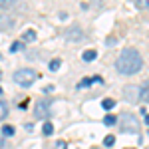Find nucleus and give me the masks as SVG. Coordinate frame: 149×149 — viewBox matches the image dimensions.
<instances>
[{
	"label": "nucleus",
	"instance_id": "nucleus-26",
	"mask_svg": "<svg viewBox=\"0 0 149 149\" xmlns=\"http://www.w3.org/2000/svg\"><path fill=\"white\" fill-rule=\"evenodd\" d=\"M4 147V139H0V149Z\"/></svg>",
	"mask_w": 149,
	"mask_h": 149
},
{
	"label": "nucleus",
	"instance_id": "nucleus-8",
	"mask_svg": "<svg viewBox=\"0 0 149 149\" xmlns=\"http://www.w3.org/2000/svg\"><path fill=\"white\" fill-rule=\"evenodd\" d=\"M95 58H97V52H95V50H86V52L81 54V60H84V62H93Z\"/></svg>",
	"mask_w": 149,
	"mask_h": 149
},
{
	"label": "nucleus",
	"instance_id": "nucleus-21",
	"mask_svg": "<svg viewBox=\"0 0 149 149\" xmlns=\"http://www.w3.org/2000/svg\"><path fill=\"white\" fill-rule=\"evenodd\" d=\"M88 86H92V80H90V78H86V80H81L80 84H78V88H88Z\"/></svg>",
	"mask_w": 149,
	"mask_h": 149
},
{
	"label": "nucleus",
	"instance_id": "nucleus-1",
	"mask_svg": "<svg viewBox=\"0 0 149 149\" xmlns=\"http://www.w3.org/2000/svg\"><path fill=\"white\" fill-rule=\"evenodd\" d=\"M143 68V58L135 48H125L115 60V70L123 76H133Z\"/></svg>",
	"mask_w": 149,
	"mask_h": 149
},
{
	"label": "nucleus",
	"instance_id": "nucleus-23",
	"mask_svg": "<svg viewBox=\"0 0 149 149\" xmlns=\"http://www.w3.org/2000/svg\"><path fill=\"white\" fill-rule=\"evenodd\" d=\"M14 4V0H0V6H10Z\"/></svg>",
	"mask_w": 149,
	"mask_h": 149
},
{
	"label": "nucleus",
	"instance_id": "nucleus-25",
	"mask_svg": "<svg viewBox=\"0 0 149 149\" xmlns=\"http://www.w3.org/2000/svg\"><path fill=\"white\" fill-rule=\"evenodd\" d=\"M145 123H147V127H149V113H145Z\"/></svg>",
	"mask_w": 149,
	"mask_h": 149
},
{
	"label": "nucleus",
	"instance_id": "nucleus-4",
	"mask_svg": "<svg viewBox=\"0 0 149 149\" xmlns=\"http://www.w3.org/2000/svg\"><path fill=\"white\" fill-rule=\"evenodd\" d=\"M123 97H125L127 103L141 102V88H137V86H125L123 88Z\"/></svg>",
	"mask_w": 149,
	"mask_h": 149
},
{
	"label": "nucleus",
	"instance_id": "nucleus-22",
	"mask_svg": "<svg viewBox=\"0 0 149 149\" xmlns=\"http://www.w3.org/2000/svg\"><path fill=\"white\" fill-rule=\"evenodd\" d=\"M90 80H92V84H103L102 76H93V78H90Z\"/></svg>",
	"mask_w": 149,
	"mask_h": 149
},
{
	"label": "nucleus",
	"instance_id": "nucleus-14",
	"mask_svg": "<svg viewBox=\"0 0 149 149\" xmlns=\"http://www.w3.org/2000/svg\"><path fill=\"white\" fill-rule=\"evenodd\" d=\"M141 100L149 103V81L143 84V90H141Z\"/></svg>",
	"mask_w": 149,
	"mask_h": 149
},
{
	"label": "nucleus",
	"instance_id": "nucleus-24",
	"mask_svg": "<svg viewBox=\"0 0 149 149\" xmlns=\"http://www.w3.org/2000/svg\"><path fill=\"white\" fill-rule=\"evenodd\" d=\"M42 92H44V93H52V92H54V86H46Z\"/></svg>",
	"mask_w": 149,
	"mask_h": 149
},
{
	"label": "nucleus",
	"instance_id": "nucleus-15",
	"mask_svg": "<svg viewBox=\"0 0 149 149\" xmlns=\"http://www.w3.org/2000/svg\"><path fill=\"white\" fill-rule=\"evenodd\" d=\"M6 115H8V105L0 100V121H2V119H6Z\"/></svg>",
	"mask_w": 149,
	"mask_h": 149
},
{
	"label": "nucleus",
	"instance_id": "nucleus-16",
	"mask_svg": "<svg viewBox=\"0 0 149 149\" xmlns=\"http://www.w3.org/2000/svg\"><path fill=\"white\" fill-rule=\"evenodd\" d=\"M2 135H4V137L14 135V127H12V125H2Z\"/></svg>",
	"mask_w": 149,
	"mask_h": 149
},
{
	"label": "nucleus",
	"instance_id": "nucleus-20",
	"mask_svg": "<svg viewBox=\"0 0 149 149\" xmlns=\"http://www.w3.org/2000/svg\"><path fill=\"white\" fill-rule=\"evenodd\" d=\"M54 149H68V143H66L64 139H60V141H56V145H54Z\"/></svg>",
	"mask_w": 149,
	"mask_h": 149
},
{
	"label": "nucleus",
	"instance_id": "nucleus-7",
	"mask_svg": "<svg viewBox=\"0 0 149 149\" xmlns=\"http://www.w3.org/2000/svg\"><path fill=\"white\" fill-rule=\"evenodd\" d=\"M81 36H84V34H81L80 28H72V30L66 32V40H68V42H74V40H80Z\"/></svg>",
	"mask_w": 149,
	"mask_h": 149
},
{
	"label": "nucleus",
	"instance_id": "nucleus-9",
	"mask_svg": "<svg viewBox=\"0 0 149 149\" xmlns=\"http://www.w3.org/2000/svg\"><path fill=\"white\" fill-rule=\"evenodd\" d=\"M102 107L105 109V111H111V109L115 107V100H111V97H105V100L102 102Z\"/></svg>",
	"mask_w": 149,
	"mask_h": 149
},
{
	"label": "nucleus",
	"instance_id": "nucleus-13",
	"mask_svg": "<svg viewBox=\"0 0 149 149\" xmlns=\"http://www.w3.org/2000/svg\"><path fill=\"white\" fill-rule=\"evenodd\" d=\"M42 133H44V135H52V133H54V125H52V121H46V123L42 125Z\"/></svg>",
	"mask_w": 149,
	"mask_h": 149
},
{
	"label": "nucleus",
	"instance_id": "nucleus-29",
	"mask_svg": "<svg viewBox=\"0 0 149 149\" xmlns=\"http://www.w3.org/2000/svg\"><path fill=\"white\" fill-rule=\"evenodd\" d=\"M145 149H149V147H145Z\"/></svg>",
	"mask_w": 149,
	"mask_h": 149
},
{
	"label": "nucleus",
	"instance_id": "nucleus-18",
	"mask_svg": "<svg viewBox=\"0 0 149 149\" xmlns=\"http://www.w3.org/2000/svg\"><path fill=\"white\" fill-rule=\"evenodd\" d=\"M115 143V135H105V139H103V145L105 147H111Z\"/></svg>",
	"mask_w": 149,
	"mask_h": 149
},
{
	"label": "nucleus",
	"instance_id": "nucleus-27",
	"mask_svg": "<svg viewBox=\"0 0 149 149\" xmlns=\"http://www.w3.org/2000/svg\"><path fill=\"white\" fill-rule=\"evenodd\" d=\"M0 78H2V70H0Z\"/></svg>",
	"mask_w": 149,
	"mask_h": 149
},
{
	"label": "nucleus",
	"instance_id": "nucleus-2",
	"mask_svg": "<svg viewBox=\"0 0 149 149\" xmlns=\"http://www.w3.org/2000/svg\"><path fill=\"white\" fill-rule=\"evenodd\" d=\"M38 78H40V74L36 70H30V68H20L14 72V81L18 86H22V88H30Z\"/></svg>",
	"mask_w": 149,
	"mask_h": 149
},
{
	"label": "nucleus",
	"instance_id": "nucleus-28",
	"mask_svg": "<svg viewBox=\"0 0 149 149\" xmlns=\"http://www.w3.org/2000/svg\"><path fill=\"white\" fill-rule=\"evenodd\" d=\"M125 149H129V147H125ZM131 149H133V147H131Z\"/></svg>",
	"mask_w": 149,
	"mask_h": 149
},
{
	"label": "nucleus",
	"instance_id": "nucleus-5",
	"mask_svg": "<svg viewBox=\"0 0 149 149\" xmlns=\"http://www.w3.org/2000/svg\"><path fill=\"white\" fill-rule=\"evenodd\" d=\"M50 113H52V105H50V102H38L36 103V107H34L36 119H48Z\"/></svg>",
	"mask_w": 149,
	"mask_h": 149
},
{
	"label": "nucleus",
	"instance_id": "nucleus-6",
	"mask_svg": "<svg viewBox=\"0 0 149 149\" xmlns=\"http://www.w3.org/2000/svg\"><path fill=\"white\" fill-rule=\"evenodd\" d=\"M12 26H14V20H12L10 16L0 14V30H10Z\"/></svg>",
	"mask_w": 149,
	"mask_h": 149
},
{
	"label": "nucleus",
	"instance_id": "nucleus-17",
	"mask_svg": "<svg viewBox=\"0 0 149 149\" xmlns=\"http://www.w3.org/2000/svg\"><path fill=\"white\" fill-rule=\"evenodd\" d=\"M135 6L139 10H147L149 8V0H135Z\"/></svg>",
	"mask_w": 149,
	"mask_h": 149
},
{
	"label": "nucleus",
	"instance_id": "nucleus-10",
	"mask_svg": "<svg viewBox=\"0 0 149 149\" xmlns=\"http://www.w3.org/2000/svg\"><path fill=\"white\" fill-rule=\"evenodd\" d=\"M22 40L24 42H34L36 40V30H26L22 34Z\"/></svg>",
	"mask_w": 149,
	"mask_h": 149
},
{
	"label": "nucleus",
	"instance_id": "nucleus-11",
	"mask_svg": "<svg viewBox=\"0 0 149 149\" xmlns=\"http://www.w3.org/2000/svg\"><path fill=\"white\" fill-rule=\"evenodd\" d=\"M115 123H117V117H115V115L107 113V115H105V117H103V125L111 127V125H115Z\"/></svg>",
	"mask_w": 149,
	"mask_h": 149
},
{
	"label": "nucleus",
	"instance_id": "nucleus-12",
	"mask_svg": "<svg viewBox=\"0 0 149 149\" xmlns=\"http://www.w3.org/2000/svg\"><path fill=\"white\" fill-rule=\"evenodd\" d=\"M60 66H62V60L56 58V60H52V62L48 64V70H50V72H56V70H60Z\"/></svg>",
	"mask_w": 149,
	"mask_h": 149
},
{
	"label": "nucleus",
	"instance_id": "nucleus-19",
	"mask_svg": "<svg viewBox=\"0 0 149 149\" xmlns=\"http://www.w3.org/2000/svg\"><path fill=\"white\" fill-rule=\"evenodd\" d=\"M22 48H24V44L20 42V40H18V42H14V44L10 46V52L14 54V52H18V50H22Z\"/></svg>",
	"mask_w": 149,
	"mask_h": 149
},
{
	"label": "nucleus",
	"instance_id": "nucleus-3",
	"mask_svg": "<svg viewBox=\"0 0 149 149\" xmlns=\"http://www.w3.org/2000/svg\"><path fill=\"white\" fill-rule=\"evenodd\" d=\"M117 123H119V129L123 131V133H137L139 131V121L135 115L131 113H121L117 117Z\"/></svg>",
	"mask_w": 149,
	"mask_h": 149
}]
</instances>
